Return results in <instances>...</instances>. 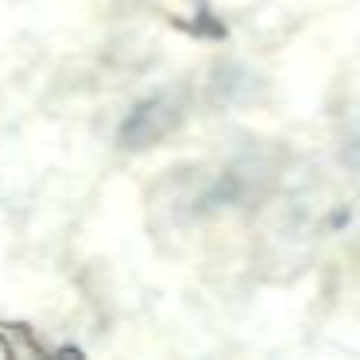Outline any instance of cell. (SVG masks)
Wrapping results in <instances>:
<instances>
[{"label": "cell", "instance_id": "obj_1", "mask_svg": "<svg viewBox=\"0 0 360 360\" xmlns=\"http://www.w3.org/2000/svg\"><path fill=\"white\" fill-rule=\"evenodd\" d=\"M179 120H182V112H179V105H174V97H155V101L140 105V109L128 117L124 132H120V143H124V148H151V143L163 140Z\"/></svg>", "mask_w": 360, "mask_h": 360}]
</instances>
